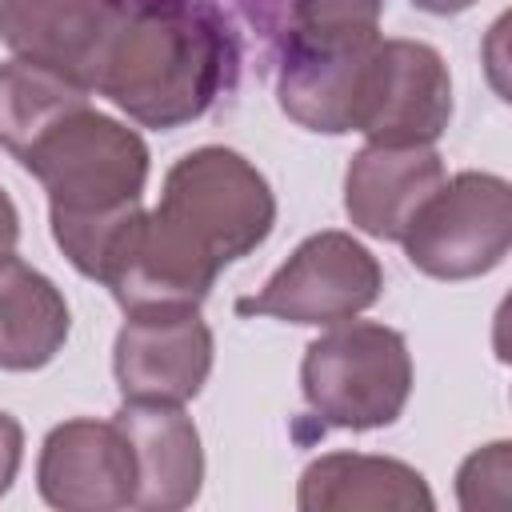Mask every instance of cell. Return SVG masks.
Returning a JSON list of instances; mask_svg holds the SVG:
<instances>
[{
    "instance_id": "15",
    "label": "cell",
    "mask_w": 512,
    "mask_h": 512,
    "mask_svg": "<svg viewBox=\"0 0 512 512\" xmlns=\"http://www.w3.org/2000/svg\"><path fill=\"white\" fill-rule=\"evenodd\" d=\"M88 104V88L32 60L0 64V144L20 160L60 116Z\"/></svg>"
},
{
    "instance_id": "14",
    "label": "cell",
    "mask_w": 512,
    "mask_h": 512,
    "mask_svg": "<svg viewBox=\"0 0 512 512\" xmlns=\"http://www.w3.org/2000/svg\"><path fill=\"white\" fill-rule=\"evenodd\" d=\"M72 332L64 292L20 256L0 260V368L36 372L56 360Z\"/></svg>"
},
{
    "instance_id": "5",
    "label": "cell",
    "mask_w": 512,
    "mask_h": 512,
    "mask_svg": "<svg viewBox=\"0 0 512 512\" xmlns=\"http://www.w3.org/2000/svg\"><path fill=\"white\" fill-rule=\"evenodd\" d=\"M404 256L432 280H472L504 264L512 248V188L492 172H456L416 208Z\"/></svg>"
},
{
    "instance_id": "7",
    "label": "cell",
    "mask_w": 512,
    "mask_h": 512,
    "mask_svg": "<svg viewBox=\"0 0 512 512\" xmlns=\"http://www.w3.org/2000/svg\"><path fill=\"white\" fill-rule=\"evenodd\" d=\"M452 120V76L444 56L424 40H376L356 128L368 144H436Z\"/></svg>"
},
{
    "instance_id": "4",
    "label": "cell",
    "mask_w": 512,
    "mask_h": 512,
    "mask_svg": "<svg viewBox=\"0 0 512 512\" xmlns=\"http://www.w3.org/2000/svg\"><path fill=\"white\" fill-rule=\"evenodd\" d=\"M300 392L332 428H388L400 420L412 396L408 340L388 324L356 316L328 324V332L304 348Z\"/></svg>"
},
{
    "instance_id": "20",
    "label": "cell",
    "mask_w": 512,
    "mask_h": 512,
    "mask_svg": "<svg viewBox=\"0 0 512 512\" xmlns=\"http://www.w3.org/2000/svg\"><path fill=\"white\" fill-rule=\"evenodd\" d=\"M412 4L424 8V12H432V16H456V12L472 8L476 0H412Z\"/></svg>"
},
{
    "instance_id": "6",
    "label": "cell",
    "mask_w": 512,
    "mask_h": 512,
    "mask_svg": "<svg viewBox=\"0 0 512 512\" xmlns=\"http://www.w3.org/2000/svg\"><path fill=\"white\" fill-rule=\"evenodd\" d=\"M384 292L380 260L348 232H312L252 296L236 300L240 316H276L288 324L328 328L360 316Z\"/></svg>"
},
{
    "instance_id": "3",
    "label": "cell",
    "mask_w": 512,
    "mask_h": 512,
    "mask_svg": "<svg viewBox=\"0 0 512 512\" xmlns=\"http://www.w3.org/2000/svg\"><path fill=\"white\" fill-rule=\"evenodd\" d=\"M224 80V32L188 0H128L96 92L136 124L180 128L216 100Z\"/></svg>"
},
{
    "instance_id": "11",
    "label": "cell",
    "mask_w": 512,
    "mask_h": 512,
    "mask_svg": "<svg viewBox=\"0 0 512 512\" xmlns=\"http://www.w3.org/2000/svg\"><path fill=\"white\" fill-rule=\"evenodd\" d=\"M444 184L432 144H364L344 172V212L376 240H400L416 208Z\"/></svg>"
},
{
    "instance_id": "19",
    "label": "cell",
    "mask_w": 512,
    "mask_h": 512,
    "mask_svg": "<svg viewBox=\"0 0 512 512\" xmlns=\"http://www.w3.org/2000/svg\"><path fill=\"white\" fill-rule=\"evenodd\" d=\"M16 240H20V212H16L12 196L0 188V260L16 256Z\"/></svg>"
},
{
    "instance_id": "12",
    "label": "cell",
    "mask_w": 512,
    "mask_h": 512,
    "mask_svg": "<svg viewBox=\"0 0 512 512\" xmlns=\"http://www.w3.org/2000/svg\"><path fill=\"white\" fill-rule=\"evenodd\" d=\"M136 456V500L144 512H176L200 496L204 448L184 404H128L112 416Z\"/></svg>"
},
{
    "instance_id": "8",
    "label": "cell",
    "mask_w": 512,
    "mask_h": 512,
    "mask_svg": "<svg viewBox=\"0 0 512 512\" xmlns=\"http://www.w3.org/2000/svg\"><path fill=\"white\" fill-rule=\"evenodd\" d=\"M112 348L116 388L128 404H188L212 372V328L200 308H148L124 312Z\"/></svg>"
},
{
    "instance_id": "9",
    "label": "cell",
    "mask_w": 512,
    "mask_h": 512,
    "mask_svg": "<svg viewBox=\"0 0 512 512\" xmlns=\"http://www.w3.org/2000/svg\"><path fill=\"white\" fill-rule=\"evenodd\" d=\"M128 0H0V40L16 60L60 72L96 92Z\"/></svg>"
},
{
    "instance_id": "1",
    "label": "cell",
    "mask_w": 512,
    "mask_h": 512,
    "mask_svg": "<svg viewBox=\"0 0 512 512\" xmlns=\"http://www.w3.org/2000/svg\"><path fill=\"white\" fill-rule=\"evenodd\" d=\"M272 224L264 172L224 144H204L168 168L160 204L124 228L100 284L124 312L200 308L216 276L260 248Z\"/></svg>"
},
{
    "instance_id": "16",
    "label": "cell",
    "mask_w": 512,
    "mask_h": 512,
    "mask_svg": "<svg viewBox=\"0 0 512 512\" xmlns=\"http://www.w3.org/2000/svg\"><path fill=\"white\" fill-rule=\"evenodd\" d=\"M384 0H292L288 40L304 44H356L380 36Z\"/></svg>"
},
{
    "instance_id": "2",
    "label": "cell",
    "mask_w": 512,
    "mask_h": 512,
    "mask_svg": "<svg viewBox=\"0 0 512 512\" xmlns=\"http://www.w3.org/2000/svg\"><path fill=\"white\" fill-rule=\"evenodd\" d=\"M20 164L44 184L52 240L88 280L104 276L124 228L140 216L148 144L136 128L80 104L60 116Z\"/></svg>"
},
{
    "instance_id": "18",
    "label": "cell",
    "mask_w": 512,
    "mask_h": 512,
    "mask_svg": "<svg viewBox=\"0 0 512 512\" xmlns=\"http://www.w3.org/2000/svg\"><path fill=\"white\" fill-rule=\"evenodd\" d=\"M20 460H24V428L16 416L0 412V496L12 488L16 472H20Z\"/></svg>"
},
{
    "instance_id": "10",
    "label": "cell",
    "mask_w": 512,
    "mask_h": 512,
    "mask_svg": "<svg viewBox=\"0 0 512 512\" xmlns=\"http://www.w3.org/2000/svg\"><path fill=\"white\" fill-rule=\"evenodd\" d=\"M36 488L64 512H116L136 500V456L116 420L76 416L44 436Z\"/></svg>"
},
{
    "instance_id": "13",
    "label": "cell",
    "mask_w": 512,
    "mask_h": 512,
    "mask_svg": "<svg viewBox=\"0 0 512 512\" xmlns=\"http://www.w3.org/2000/svg\"><path fill=\"white\" fill-rule=\"evenodd\" d=\"M296 504L304 512H428V480L392 456L328 452L300 472Z\"/></svg>"
},
{
    "instance_id": "17",
    "label": "cell",
    "mask_w": 512,
    "mask_h": 512,
    "mask_svg": "<svg viewBox=\"0 0 512 512\" xmlns=\"http://www.w3.org/2000/svg\"><path fill=\"white\" fill-rule=\"evenodd\" d=\"M508 480H512V444L496 440L476 448L456 472L460 508H508Z\"/></svg>"
}]
</instances>
